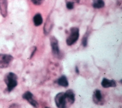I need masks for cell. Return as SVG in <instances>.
Listing matches in <instances>:
<instances>
[{
	"mask_svg": "<svg viewBox=\"0 0 122 108\" xmlns=\"http://www.w3.org/2000/svg\"><path fill=\"white\" fill-rule=\"evenodd\" d=\"M17 79L18 77L17 75L13 72H9L5 74L4 80L7 85V90L8 92H10L16 87L18 84Z\"/></svg>",
	"mask_w": 122,
	"mask_h": 108,
	"instance_id": "cell-1",
	"label": "cell"
},
{
	"mask_svg": "<svg viewBox=\"0 0 122 108\" xmlns=\"http://www.w3.org/2000/svg\"><path fill=\"white\" fill-rule=\"evenodd\" d=\"M79 37V29L76 27L70 29V33L66 39V43L68 46H71L75 43Z\"/></svg>",
	"mask_w": 122,
	"mask_h": 108,
	"instance_id": "cell-2",
	"label": "cell"
},
{
	"mask_svg": "<svg viewBox=\"0 0 122 108\" xmlns=\"http://www.w3.org/2000/svg\"><path fill=\"white\" fill-rule=\"evenodd\" d=\"M56 106L59 108H64L68 107L65 92H61L58 93L54 98Z\"/></svg>",
	"mask_w": 122,
	"mask_h": 108,
	"instance_id": "cell-3",
	"label": "cell"
},
{
	"mask_svg": "<svg viewBox=\"0 0 122 108\" xmlns=\"http://www.w3.org/2000/svg\"><path fill=\"white\" fill-rule=\"evenodd\" d=\"M13 60V57L7 54H0V68H6Z\"/></svg>",
	"mask_w": 122,
	"mask_h": 108,
	"instance_id": "cell-4",
	"label": "cell"
},
{
	"mask_svg": "<svg viewBox=\"0 0 122 108\" xmlns=\"http://www.w3.org/2000/svg\"><path fill=\"white\" fill-rule=\"evenodd\" d=\"M50 40L53 54L56 57H59L60 55V51L57 39L55 37L51 36V37Z\"/></svg>",
	"mask_w": 122,
	"mask_h": 108,
	"instance_id": "cell-5",
	"label": "cell"
},
{
	"mask_svg": "<svg viewBox=\"0 0 122 108\" xmlns=\"http://www.w3.org/2000/svg\"><path fill=\"white\" fill-rule=\"evenodd\" d=\"M22 98L28 101V102L33 107L35 108H37L39 106V104L34 99L33 95L29 91H26L23 95H22Z\"/></svg>",
	"mask_w": 122,
	"mask_h": 108,
	"instance_id": "cell-6",
	"label": "cell"
},
{
	"mask_svg": "<svg viewBox=\"0 0 122 108\" xmlns=\"http://www.w3.org/2000/svg\"><path fill=\"white\" fill-rule=\"evenodd\" d=\"M92 99L93 102L99 105L103 104L104 99L102 95V92L99 89H95L92 95Z\"/></svg>",
	"mask_w": 122,
	"mask_h": 108,
	"instance_id": "cell-7",
	"label": "cell"
},
{
	"mask_svg": "<svg viewBox=\"0 0 122 108\" xmlns=\"http://www.w3.org/2000/svg\"><path fill=\"white\" fill-rule=\"evenodd\" d=\"M65 94L68 106L72 105L75 101V94L73 90L68 89L65 92Z\"/></svg>",
	"mask_w": 122,
	"mask_h": 108,
	"instance_id": "cell-8",
	"label": "cell"
},
{
	"mask_svg": "<svg viewBox=\"0 0 122 108\" xmlns=\"http://www.w3.org/2000/svg\"><path fill=\"white\" fill-rule=\"evenodd\" d=\"M101 85L104 88L115 87L116 86V82L113 79L110 80L106 78H103L101 82Z\"/></svg>",
	"mask_w": 122,
	"mask_h": 108,
	"instance_id": "cell-9",
	"label": "cell"
},
{
	"mask_svg": "<svg viewBox=\"0 0 122 108\" xmlns=\"http://www.w3.org/2000/svg\"><path fill=\"white\" fill-rule=\"evenodd\" d=\"M7 0H0V12L3 17H6L7 15Z\"/></svg>",
	"mask_w": 122,
	"mask_h": 108,
	"instance_id": "cell-10",
	"label": "cell"
},
{
	"mask_svg": "<svg viewBox=\"0 0 122 108\" xmlns=\"http://www.w3.org/2000/svg\"><path fill=\"white\" fill-rule=\"evenodd\" d=\"M57 83L59 85L63 87H67L69 86V82L67 78L65 75L60 77L57 80Z\"/></svg>",
	"mask_w": 122,
	"mask_h": 108,
	"instance_id": "cell-11",
	"label": "cell"
},
{
	"mask_svg": "<svg viewBox=\"0 0 122 108\" xmlns=\"http://www.w3.org/2000/svg\"><path fill=\"white\" fill-rule=\"evenodd\" d=\"M33 21L35 26H40L43 22V19L41 14L40 13H37L35 14L33 17Z\"/></svg>",
	"mask_w": 122,
	"mask_h": 108,
	"instance_id": "cell-12",
	"label": "cell"
},
{
	"mask_svg": "<svg viewBox=\"0 0 122 108\" xmlns=\"http://www.w3.org/2000/svg\"><path fill=\"white\" fill-rule=\"evenodd\" d=\"M53 26V24L50 20H47V22L45 23L44 26V34L47 35L49 34Z\"/></svg>",
	"mask_w": 122,
	"mask_h": 108,
	"instance_id": "cell-13",
	"label": "cell"
},
{
	"mask_svg": "<svg viewBox=\"0 0 122 108\" xmlns=\"http://www.w3.org/2000/svg\"><path fill=\"white\" fill-rule=\"evenodd\" d=\"M92 6L96 9H100L103 8L104 6L103 0H93Z\"/></svg>",
	"mask_w": 122,
	"mask_h": 108,
	"instance_id": "cell-14",
	"label": "cell"
},
{
	"mask_svg": "<svg viewBox=\"0 0 122 108\" xmlns=\"http://www.w3.org/2000/svg\"><path fill=\"white\" fill-rule=\"evenodd\" d=\"M89 36V33H86L85 35L83 36L82 39V45L83 47H86L88 44V38Z\"/></svg>",
	"mask_w": 122,
	"mask_h": 108,
	"instance_id": "cell-15",
	"label": "cell"
},
{
	"mask_svg": "<svg viewBox=\"0 0 122 108\" xmlns=\"http://www.w3.org/2000/svg\"><path fill=\"white\" fill-rule=\"evenodd\" d=\"M31 1L36 5H40L42 3L44 0H30Z\"/></svg>",
	"mask_w": 122,
	"mask_h": 108,
	"instance_id": "cell-16",
	"label": "cell"
},
{
	"mask_svg": "<svg viewBox=\"0 0 122 108\" xmlns=\"http://www.w3.org/2000/svg\"><path fill=\"white\" fill-rule=\"evenodd\" d=\"M80 0H65L66 3H71L74 5L75 3H79Z\"/></svg>",
	"mask_w": 122,
	"mask_h": 108,
	"instance_id": "cell-17",
	"label": "cell"
},
{
	"mask_svg": "<svg viewBox=\"0 0 122 108\" xmlns=\"http://www.w3.org/2000/svg\"><path fill=\"white\" fill-rule=\"evenodd\" d=\"M36 47H34V49H33V51H32V53H31V55H30V59H31L32 57H33V55H34V54L35 53V51H36Z\"/></svg>",
	"mask_w": 122,
	"mask_h": 108,
	"instance_id": "cell-18",
	"label": "cell"
},
{
	"mask_svg": "<svg viewBox=\"0 0 122 108\" xmlns=\"http://www.w3.org/2000/svg\"><path fill=\"white\" fill-rule=\"evenodd\" d=\"M75 69V72H76V73H77V74H79V69H78V67H77V66H76Z\"/></svg>",
	"mask_w": 122,
	"mask_h": 108,
	"instance_id": "cell-19",
	"label": "cell"
}]
</instances>
